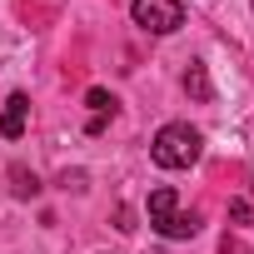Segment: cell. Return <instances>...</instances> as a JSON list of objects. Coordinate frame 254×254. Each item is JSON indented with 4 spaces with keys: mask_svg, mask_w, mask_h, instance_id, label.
I'll list each match as a JSON object with an SVG mask.
<instances>
[{
    "mask_svg": "<svg viewBox=\"0 0 254 254\" xmlns=\"http://www.w3.org/2000/svg\"><path fill=\"white\" fill-rule=\"evenodd\" d=\"M25 120H30V95H10L5 100V110H0V135H5V140H20L25 135Z\"/></svg>",
    "mask_w": 254,
    "mask_h": 254,
    "instance_id": "obj_4",
    "label": "cell"
},
{
    "mask_svg": "<svg viewBox=\"0 0 254 254\" xmlns=\"http://www.w3.org/2000/svg\"><path fill=\"white\" fill-rule=\"evenodd\" d=\"M185 90H190L199 105L209 100V75H204V65H199V60H190V70H185Z\"/></svg>",
    "mask_w": 254,
    "mask_h": 254,
    "instance_id": "obj_5",
    "label": "cell"
},
{
    "mask_svg": "<svg viewBox=\"0 0 254 254\" xmlns=\"http://www.w3.org/2000/svg\"><path fill=\"white\" fill-rule=\"evenodd\" d=\"M145 214H150V229H155V234H165V239H194V234H199V214H180V199H175V190H170V185L150 190Z\"/></svg>",
    "mask_w": 254,
    "mask_h": 254,
    "instance_id": "obj_2",
    "label": "cell"
},
{
    "mask_svg": "<svg viewBox=\"0 0 254 254\" xmlns=\"http://www.w3.org/2000/svg\"><path fill=\"white\" fill-rule=\"evenodd\" d=\"M10 180H15V194H20V199H30V194H40V180H35V175H30L25 165H15V170H10Z\"/></svg>",
    "mask_w": 254,
    "mask_h": 254,
    "instance_id": "obj_6",
    "label": "cell"
},
{
    "mask_svg": "<svg viewBox=\"0 0 254 254\" xmlns=\"http://www.w3.org/2000/svg\"><path fill=\"white\" fill-rule=\"evenodd\" d=\"M85 105H90V110H95L100 120H105V115H115V95H110V90H100V85H95V90L85 95Z\"/></svg>",
    "mask_w": 254,
    "mask_h": 254,
    "instance_id": "obj_7",
    "label": "cell"
},
{
    "mask_svg": "<svg viewBox=\"0 0 254 254\" xmlns=\"http://www.w3.org/2000/svg\"><path fill=\"white\" fill-rule=\"evenodd\" d=\"M199 155H204V135L185 120L160 125V135L150 140V160L160 170H190V165H199Z\"/></svg>",
    "mask_w": 254,
    "mask_h": 254,
    "instance_id": "obj_1",
    "label": "cell"
},
{
    "mask_svg": "<svg viewBox=\"0 0 254 254\" xmlns=\"http://www.w3.org/2000/svg\"><path fill=\"white\" fill-rule=\"evenodd\" d=\"M130 15L150 35H175L185 25V5H180V0H130Z\"/></svg>",
    "mask_w": 254,
    "mask_h": 254,
    "instance_id": "obj_3",
    "label": "cell"
}]
</instances>
